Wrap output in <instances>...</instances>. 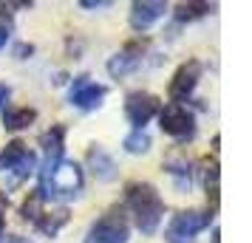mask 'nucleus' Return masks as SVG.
<instances>
[{
    "mask_svg": "<svg viewBox=\"0 0 252 243\" xmlns=\"http://www.w3.org/2000/svg\"><path fill=\"white\" fill-rule=\"evenodd\" d=\"M204 187L210 198V215H213L218 209V162H210V167L204 170Z\"/></svg>",
    "mask_w": 252,
    "mask_h": 243,
    "instance_id": "2eb2a0df",
    "label": "nucleus"
},
{
    "mask_svg": "<svg viewBox=\"0 0 252 243\" xmlns=\"http://www.w3.org/2000/svg\"><path fill=\"white\" fill-rule=\"evenodd\" d=\"M6 99H9V88L0 85V105H6Z\"/></svg>",
    "mask_w": 252,
    "mask_h": 243,
    "instance_id": "412c9836",
    "label": "nucleus"
},
{
    "mask_svg": "<svg viewBox=\"0 0 252 243\" xmlns=\"http://www.w3.org/2000/svg\"><path fill=\"white\" fill-rule=\"evenodd\" d=\"M43 150H46V162H57L63 159V150H65V128L63 125H51V130L43 133Z\"/></svg>",
    "mask_w": 252,
    "mask_h": 243,
    "instance_id": "f8f14e48",
    "label": "nucleus"
},
{
    "mask_svg": "<svg viewBox=\"0 0 252 243\" xmlns=\"http://www.w3.org/2000/svg\"><path fill=\"white\" fill-rule=\"evenodd\" d=\"M3 243H29V241H23V238H17V235H9V238H6Z\"/></svg>",
    "mask_w": 252,
    "mask_h": 243,
    "instance_id": "5701e85b",
    "label": "nucleus"
},
{
    "mask_svg": "<svg viewBox=\"0 0 252 243\" xmlns=\"http://www.w3.org/2000/svg\"><path fill=\"white\" fill-rule=\"evenodd\" d=\"M37 119L32 108H6L3 110V128L6 130H23Z\"/></svg>",
    "mask_w": 252,
    "mask_h": 243,
    "instance_id": "ddd939ff",
    "label": "nucleus"
},
{
    "mask_svg": "<svg viewBox=\"0 0 252 243\" xmlns=\"http://www.w3.org/2000/svg\"><path fill=\"white\" fill-rule=\"evenodd\" d=\"M213 243H221V232H218V229L213 232Z\"/></svg>",
    "mask_w": 252,
    "mask_h": 243,
    "instance_id": "b1692460",
    "label": "nucleus"
},
{
    "mask_svg": "<svg viewBox=\"0 0 252 243\" xmlns=\"http://www.w3.org/2000/svg\"><path fill=\"white\" fill-rule=\"evenodd\" d=\"M3 215H6V195H0V238H3Z\"/></svg>",
    "mask_w": 252,
    "mask_h": 243,
    "instance_id": "aec40b11",
    "label": "nucleus"
},
{
    "mask_svg": "<svg viewBox=\"0 0 252 243\" xmlns=\"http://www.w3.org/2000/svg\"><path fill=\"white\" fill-rule=\"evenodd\" d=\"M164 170H170V175L179 181V187H190V164L184 162L182 156H173V159H167Z\"/></svg>",
    "mask_w": 252,
    "mask_h": 243,
    "instance_id": "f3484780",
    "label": "nucleus"
},
{
    "mask_svg": "<svg viewBox=\"0 0 252 243\" xmlns=\"http://www.w3.org/2000/svg\"><path fill=\"white\" fill-rule=\"evenodd\" d=\"M213 215L210 212H201V209H190V212H179L173 215V220L164 229V238L167 243H193L198 232H204L210 226Z\"/></svg>",
    "mask_w": 252,
    "mask_h": 243,
    "instance_id": "39448f33",
    "label": "nucleus"
},
{
    "mask_svg": "<svg viewBox=\"0 0 252 243\" xmlns=\"http://www.w3.org/2000/svg\"><path fill=\"white\" fill-rule=\"evenodd\" d=\"M125 150L133 153V156H139V153H148L150 150V136L145 133V130H133V133L125 139Z\"/></svg>",
    "mask_w": 252,
    "mask_h": 243,
    "instance_id": "6ab92c4d",
    "label": "nucleus"
},
{
    "mask_svg": "<svg viewBox=\"0 0 252 243\" xmlns=\"http://www.w3.org/2000/svg\"><path fill=\"white\" fill-rule=\"evenodd\" d=\"M105 85H96L91 77H77V80L71 82V91H68V99L71 105H77L80 110H94V108H99L105 99Z\"/></svg>",
    "mask_w": 252,
    "mask_h": 243,
    "instance_id": "1a4fd4ad",
    "label": "nucleus"
},
{
    "mask_svg": "<svg viewBox=\"0 0 252 243\" xmlns=\"http://www.w3.org/2000/svg\"><path fill=\"white\" fill-rule=\"evenodd\" d=\"M159 125L161 130L167 133V136H173L176 141H187L195 136V116L193 110H187L184 105H164L159 110Z\"/></svg>",
    "mask_w": 252,
    "mask_h": 243,
    "instance_id": "423d86ee",
    "label": "nucleus"
},
{
    "mask_svg": "<svg viewBox=\"0 0 252 243\" xmlns=\"http://www.w3.org/2000/svg\"><path fill=\"white\" fill-rule=\"evenodd\" d=\"M65 220H68V212H65V209H60V212H43L34 226L40 232H46V235H57V229L65 223Z\"/></svg>",
    "mask_w": 252,
    "mask_h": 243,
    "instance_id": "dca6fc26",
    "label": "nucleus"
},
{
    "mask_svg": "<svg viewBox=\"0 0 252 243\" xmlns=\"http://www.w3.org/2000/svg\"><path fill=\"white\" fill-rule=\"evenodd\" d=\"M88 162H91L94 173H99V178H114V162L102 153V147L94 144L91 150H88Z\"/></svg>",
    "mask_w": 252,
    "mask_h": 243,
    "instance_id": "4468645a",
    "label": "nucleus"
},
{
    "mask_svg": "<svg viewBox=\"0 0 252 243\" xmlns=\"http://www.w3.org/2000/svg\"><path fill=\"white\" fill-rule=\"evenodd\" d=\"M125 241H127V218L122 207H111L85 235V243H125Z\"/></svg>",
    "mask_w": 252,
    "mask_h": 243,
    "instance_id": "20e7f679",
    "label": "nucleus"
},
{
    "mask_svg": "<svg viewBox=\"0 0 252 243\" xmlns=\"http://www.w3.org/2000/svg\"><path fill=\"white\" fill-rule=\"evenodd\" d=\"M198 80H201V62H198V59H187V62H182L179 71L173 74V80H170V99L176 105H182L184 99L195 91Z\"/></svg>",
    "mask_w": 252,
    "mask_h": 243,
    "instance_id": "6e6552de",
    "label": "nucleus"
},
{
    "mask_svg": "<svg viewBox=\"0 0 252 243\" xmlns=\"http://www.w3.org/2000/svg\"><path fill=\"white\" fill-rule=\"evenodd\" d=\"M127 192V209L136 220V229L142 235H153L159 229L161 215H164V204H161V195L156 192L153 184H145V181H133V184L125 187Z\"/></svg>",
    "mask_w": 252,
    "mask_h": 243,
    "instance_id": "f257e3e1",
    "label": "nucleus"
},
{
    "mask_svg": "<svg viewBox=\"0 0 252 243\" xmlns=\"http://www.w3.org/2000/svg\"><path fill=\"white\" fill-rule=\"evenodd\" d=\"M159 110H161V102L153 96V93L133 91V93H127L125 96V116H127V122H130L136 130L145 128Z\"/></svg>",
    "mask_w": 252,
    "mask_h": 243,
    "instance_id": "0eeeda50",
    "label": "nucleus"
},
{
    "mask_svg": "<svg viewBox=\"0 0 252 243\" xmlns=\"http://www.w3.org/2000/svg\"><path fill=\"white\" fill-rule=\"evenodd\" d=\"M207 12H213L210 3H182V6H176L179 20H195V17H204Z\"/></svg>",
    "mask_w": 252,
    "mask_h": 243,
    "instance_id": "a211bd4d",
    "label": "nucleus"
},
{
    "mask_svg": "<svg viewBox=\"0 0 252 243\" xmlns=\"http://www.w3.org/2000/svg\"><path fill=\"white\" fill-rule=\"evenodd\" d=\"M164 12H167L164 3H150V0H145V3H133V6H130V26H133L136 31H148L150 26L156 23Z\"/></svg>",
    "mask_w": 252,
    "mask_h": 243,
    "instance_id": "9b49d317",
    "label": "nucleus"
},
{
    "mask_svg": "<svg viewBox=\"0 0 252 243\" xmlns=\"http://www.w3.org/2000/svg\"><path fill=\"white\" fill-rule=\"evenodd\" d=\"M6 40H9V28H0V48L6 46Z\"/></svg>",
    "mask_w": 252,
    "mask_h": 243,
    "instance_id": "4be33fe9",
    "label": "nucleus"
},
{
    "mask_svg": "<svg viewBox=\"0 0 252 243\" xmlns=\"http://www.w3.org/2000/svg\"><path fill=\"white\" fill-rule=\"evenodd\" d=\"M145 40H133V43H127L119 54H116L111 62H108V71H111V77H125L130 71L136 68L139 62H142V54H145Z\"/></svg>",
    "mask_w": 252,
    "mask_h": 243,
    "instance_id": "9d476101",
    "label": "nucleus"
},
{
    "mask_svg": "<svg viewBox=\"0 0 252 243\" xmlns=\"http://www.w3.org/2000/svg\"><path fill=\"white\" fill-rule=\"evenodd\" d=\"M34 153L26 147L20 139L9 141L3 150H0V173L9 175V184H20L29 178V173L34 170Z\"/></svg>",
    "mask_w": 252,
    "mask_h": 243,
    "instance_id": "7ed1b4c3",
    "label": "nucleus"
},
{
    "mask_svg": "<svg viewBox=\"0 0 252 243\" xmlns=\"http://www.w3.org/2000/svg\"><path fill=\"white\" fill-rule=\"evenodd\" d=\"M82 189V170L77 162L68 159H57V162H46L43 173H40V195L43 198H74Z\"/></svg>",
    "mask_w": 252,
    "mask_h": 243,
    "instance_id": "f03ea898",
    "label": "nucleus"
}]
</instances>
